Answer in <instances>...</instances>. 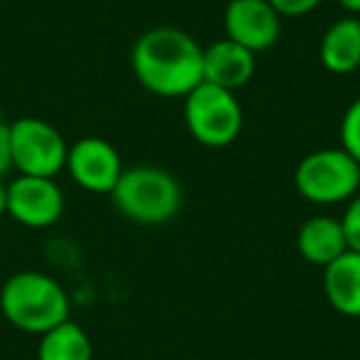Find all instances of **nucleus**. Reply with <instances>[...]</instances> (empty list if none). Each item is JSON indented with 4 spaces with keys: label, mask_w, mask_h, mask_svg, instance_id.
Returning a JSON list of instances; mask_svg holds the SVG:
<instances>
[{
    "label": "nucleus",
    "mask_w": 360,
    "mask_h": 360,
    "mask_svg": "<svg viewBox=\"0 0 360 360\" xmlns=\"http://www.w3.org/2000/svg\"><path fill=\"white\" fill-rule=\"evenodd\" d=\"M134 75L155 96L186 99L202 82V47L178 27H153L136 40L131 52Z\"/></svg>",
    "instance_id": "nucleus-1"
},
{
    "label": "nucleus",
    "mask_w": 360,
    "mask_h": 360,
    "mask_svg": "<svg viewBox=\"0 0 360 360\" xmlns=\"http://www.w3.org/2000/svg\"><path fill=\"white\" fill-rule=\"evenodd\" d=\"M109 195L126 220L146 227L165 225L183 207V188L178 178L155 165L126 168Z\"/></svg>",
    "instance_id": "nucleus-3"
},
{
    "label": "nucleus",
    "mask_w": 360,
    "mask_h": 360,
    "mask_svg": "<svg viewBox=\"0 0 360 360\" xmlns=\"http://www.w3.org/2000/svg\"><path fill=\"white\" fill-rule=\"evenodd\" d=\"M340 225H343L345 240H348V250L360 252V193L348 200Z\"/></svg>",
    "instance_id": "nucleus-16"
},
{
    "label": "nucleus",
    "mask_w": 360,
    "mask_h": 360,
    "mask_svg": "<svg viewBox=\"0 0 360 360\" xmlns=\"http://www.w3.org/2000/svg\"><path fill=\"white\" fill-rule=\"evenodd\" d=\"M225 30L227 40L257 55L276 45L281 35V15L269 0H230L225 8Z\"/></svg>",
    "instance_id": "nucleus-9"
},
{
    "label": "nucleus",
    "mask_w": 360,
    "mask_h": 360,
    "mask_svg": "<svg viewBox=\"0 0 360 360\" xmlns=\"http://www.w3.org/2000/svg\"><path fill=\"white\" fill-rule=\"evenodd\" d=\"M296 247H299V255L309 264L323 269L330 262L338 259L343 252H348V240H345L340 220L328 215H316L299 227Z\"/></svg>",
    "instance_id": "nucleus-11"
},
{
    "label": "nucleus",
    "mask_w": 360,
    "mask_h": 360,
    "mask_svg": "<svg viewBox=\"0 0 360 360\" xmlns=\"http://www.w3.org/2000/svg\"><path fill=\"white\" fill-rule=\"evenodd\" d=\"M274 11L279 13L281 18H299L306 15V13L316 11V8L323 3V0H269Z\"/></svg>",
    "instance_id": "nucleus-17"
},
{
    "label": "nucleus",
    "mask_w": 360,
    "mask_h": 360,
    "mask_svg": "<svg viewBox=\"0 0 360 360\" xmlns=\"http://www.w3.org/2000/svg\"><path fill=\"white\" fill-rule=\"evenodd\" d=\"M358 22H360V15H358Z\"/></svg>",
    "instance_id": "nucleus-21"
},
{
    "label": "nucleus",
    "mask_w": 360,
    "mask_h": 360,
    "mask_svg": "<svg viewBox=\"0 0 360 360\" xmlns=\"http://www.w3.org/2000/svg\"><path fill=\"white\" fill-rule=\"evenodd\" d=\"M323 294L338 314L360 319V252H343L323 266Z\"/></svg>",
    "instance_id": "nucleus-12"
},
{
    "label": "nucleus",
    "mask_w": 360,
    "mask_h": 360,
    "mask_svg": "<svg viewBox=\"0 0 360 360\" xmlns=\"http://www.w3.org/2000/svg\"><path fill=\"white\" fill-rule=\"evenodd\" d=\"M13 168V153H11V129L8 124H0V180L6 178L8 170Z\"/></svg>",
    "instance_id": "nucleus-18"
},
{
    "label": "nucleus",
    "mask_w": 360,
    "mask_h": 360,
    "mask_svg": "<svg viewBox=\"0 0 360 360\" xmlns=\"http://www.w3.org/2000/svg\"><path fill=\"white\" fill-rule=\"evenodd\" d=\"M11 129V153L13 168L20 175H37V178H55L67 165L65 136L45 119L22 116L8 124Z\"/></svg>",
    "instance_id": "nucleus-6"
},
{
    "label": "nucleus",
    "mask_w": 360,
    "mask_h": 360,
    "mask_svg": "<svg viewBox=\"0 0 360 360\" xmlns=\"http://www.w3.org/2000/svg\"><path fill=\"white\" fill-rule=\"evenodd\" d=\"M94 348L86 330L75 321H62L60 326L45 330L37 343V360H91Z\"/></svg>",
    "instance_id": "nucleus-14"
},
{
    "label": "nucleus",
    "mask_w": 360,
    "mask_h": 360,
    "mask_svg": "<svg viewBox=\"0 0 360 360\" xmlns=\"http://www.w3.org/2000/svg\"><path fill=\"white\" fill-rule=\"evenodd\" d=\"M8 212V186L0 180V215H6Z\"/></svg>",
    "instance_id": "nucleus-20"
},
{
    "label": "nucleus",
    "mask_w": 360,
    "mask_h": 360,
    "mask_svg": "<svg viewBox=\"0 0 360 360\" xmlns=\"http://www.w3.org/2000/svg\"><path fill=\"white\" fill-rule=\"evenodd\" d=\"M186 126L200 146L225 148L240 139L245 114L235 91L200 82L186 96Z\"/></svg>",
    "instance_id": "nucleus-5"
},
{
    "label": "nucleus",
    "mask_w": 360,
    "mask_h": 360,
    "mask_svg": "<svg viewBox=\"0 0 360 360\" xmlns=\"http://www.w3.org/2000/svg\"><path fill=\"white\" fill-rule=\"evenodd\" d=\"M340 148L360 163V96L345 109L340 121Z\"/></svg>",
    "instance_id": "nucleus-15"
},
{
    "label": "nucleus",
    "mask_w": 360,
    "mask_h": 360,
    "mask_svg": "<svg viewBox=\"0 0 360 360\" xmlns=\"http://www.w3.org/2000/svg\"><path fill=\"white\" fill-rule=\"evenodd\" d=\"M227 3H230V0H227Z\"/></svg>",
    "instance_id": "nucleus-22"
},
{
    "label": "nucleus",
    "mask_w": 360,
    "mask_h": 360,
    "mask_svg": "<svg viewBox=\"0 0 360 360\" xmlns=\"http://www.w3.org/2000/svg\"><path fill=\"white\" fill-rule=\"evenodd\" d=\"M294 186L314 205H338L360 193V163L343 148L309 153L294 173Z\"/></svg>",
    "instance_id": "nucleus-4"
},
{
    "label": "nucleus",
    "mask_w": 360,
    "mask_h": 360,
    "mask_svg": "<svg viewBox=\"0 0 360 360\" xmlns=\"http://www.w3.org/2000/svg\"><path fill=\"white\" fill-rule=\"evenodd\" d=\"M340 8H345L348 13H355V15H360V0H335Z\"/></svg>",
    "instance_id": "nucleus-19"
},
{
    "label": "nucleus",
    "mask_w": 360,
    "mask_h": 360,
    "mask_svg": "<svg viewBox=\"0 0 360 360\" xmlns=\"http://www.w3.org/2000/svg\"><path fill=\"white\" fill-rule=\"evenodd\" d=\"M65 168L77 186L89 193H111L124 173L119 150L96 136H86L70 146Z\"/></svg>",
    "instance_id": "nucleus-8"
},
{
    "label": "nucleus",
    "mask_w": 360,
    "mask_h": 360,
    "mask_svg": "<svg viewBox=\"0 0 360 360\" xmlns=\"http://www.w3.org/2000/svg\"><path fill=\"white\" fill-rule=\"evenodd\" d=\"M255 52L227 40V37L202 47V82H207V84L222 86L227 91H237L250 84L252 77H255Z\"/></svg>",
    "instance_id": "nucleus-10"
},
{
    "label": "nucleus",
    "mask_w": 360,
    "mask_h": 360,
    "mask_svg": "<svg viewBox=\"0 0 360 360\" xmlns=\"http://www.w3.org/2000/svg\"><path fill=\"white\" fill-rule=\"evenodd\" d=\"M0 311L11 326L42 335L70 319V296L50 274L18 271L0 289Z\"/></svg>",
    "instance_id": "nucleus-2"
},
{
    "label": "nucleus",
    "mask_w": 360,
    "mask_h": 360,
    "mask_svg": "<svg viewBox=\"0 0 360 360\" xmlns=\"http://www.w3.org/2000/svg\"><path fill=\"white\" fill-rule=\"evenodd\" d=\"M321 65L330 75H353L360 70V22L358 18L335 20L321 37Z\"/></svg>",
    "instance_id": "nucleus-13"
},
{
    "label": "nucleus",
    "mask_w": 360,
    "mask_h": 360,
    "mask_svg": "<svg viewBox=\"0 0 360 360\" xmlns=\"http://www.w3.org/2000/svg\"><path fill=\"white\" fill-rule=\"evenodd\" d=\"M65 212V195L55 178L18 175L8 183V215L32 230L52 227Z\"/></svg>",
    "instance_id": "nucleus-7"
}]
</instances>
